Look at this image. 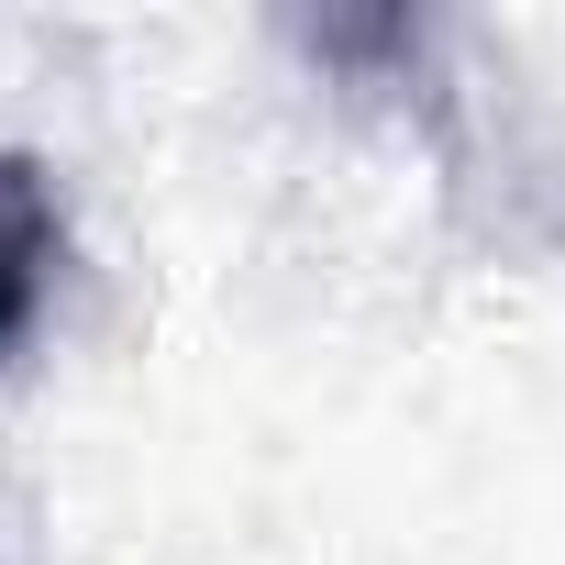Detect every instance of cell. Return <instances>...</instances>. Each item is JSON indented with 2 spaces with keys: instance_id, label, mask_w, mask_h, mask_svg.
<instances>
[{
  "instance_id": "1",
  "label": "cell",
  "mask_w": 565,
  "mask_h": 565,
  "mask_svg": "<svg viewBox=\"0 0 565 565\" xmlns=\"http://www.w3.org/2000/svg\"><path fill=\"white\" fill-rule=\"evenodd\" d=\"M56 277V200L23 156H0V344H23Z\"/></svg>"
}]
</instances>
